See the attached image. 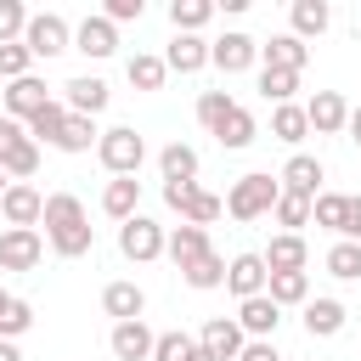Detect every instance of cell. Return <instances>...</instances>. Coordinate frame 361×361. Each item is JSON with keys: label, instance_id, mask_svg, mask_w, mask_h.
<instances>
[{"label": "cell", "instance_id": "cell-40", "mask_svg": "<svg viewBox=\"0 0 361 361\" xmlns=\"http://www.w3.org/2000/svg\"><path fill=\"white\" fill-rule=\"evenodd\" d=\"M271 214H276V226H288V231H299V226H310V197H299V192H282Z\"/></svg>", "mask_w": 361, "mask_h": 361}, {"label": "cell", "instance_id": "cell-11", "mask_svg": "<svg viewBox=\"0 0 361 361\" xmlns=\"http://www.w3.org/2000/svg\"><path fill=\"white\" fill-rule=\"evenodd\" d=\"M282 192H299V197H322V180H327V169H322V158H310V152H293L288 164H282Z\"/></svg>", "mask_w": 361, "mask_h": 361}, {"label": "cell", "instance_id": "cell-9", "mask_svg": "<svg viewBox=\"0 0 361 361\" xmlns=\"http://www.w3.org/2000/svg\"><path fill=\"white\" fill-rule=\"evenodd\" d=\"M45 254L39 231H23V226H6L0 231V271H34Z\"/></svg>", "mask_w": 361, "mask_h": 361}, {"label": "cell", "instance_id": "cell-16", "mask_svg": "<svg viewBox=\"0 0 361 361\" xmlns=\"http://www.w3.org/2000/svg\"><path fill=\"white\" fill-rule=\"evenodd\" d=\"M276 322H282V305H276L271 293H254V299H243V305H237V327H243L248 338H271V333H276Z\"/></svg>", "mask_w": 361, "mask_h": 361}, {"label": "cell", "instance_id": "cell-48", "mask_svg": "<svg viewBox=\"0 0 361 361\" xmlns=\"http://www.w3.org/2000/svg\"><path fill=\"white\" fill-rule=\"evenodd\" d=\"M237 361H282V355H276V344H271V338H248Z\"/></svg>", "mask_w": 361, "mask_h": 361}, {"label": "cell", "instance_id": "cell-39", "mask_svg": "<svg viewBox=\"0 0 361 361\" xmlns=\"http://www.w3.org/2000/svg\"><path fill=\"white\" fill-rule=\"evenodd\" d=\"M327 271H333L338 282H355V276H361V243H344V237H338V243L327 248Z\"/></svg>", "mask_w": 361, "mask_h": 361}, {"label": "cell", "instance_id": "cell-33", "mask_svg": "<svg viewBox=\"0 0 361 361\" xmlns=\"http://www.w3.org/2000/svg\"><path fill=\"white\" fill-rule=\"evenodd\" d=\"M158 169H164V180H197V152L186 141H169L158 152Z\"/></svg>", "mask_w": 361, "mask_h": 361}, {"label": "cell", "instance_id": "cell-15", "mask_svg": "<svg viewBox=\"0 0 361 361\" xmlns=\"http://www.w3.org/2000/svg\"><path fill=\"white\" fill-rule=\"evenodd\" d=\"M62 90H68V96H62V102H68V113H79V118H96V113L107 107V96H113V90H107V79H96V73L68 79Z\"/></svg>", "mask_w": 361, "mask_h": 361}, {"label": "cell", "instance_id": "cell-10", "mask_svg": "<svg viewBox=\"0 0 361 361\" xmlns=\"http://www.w3.org/2000/svg\"><path fill=\"white\" fill-rule=\"evenodd\" d=\"M305 118H310L316 135H338V130H350V102H344L338 90H316V96L305 102Z\"/></svg>", "mask_w": 361, "mask_h": 361}, {"label": "cell", "instance_id": "cell-34", "mask_svg": "<svg viewBox=\"0 0 361 361\" xmlns=\"http://www.w3.org/2000/svg\"><path fill=\"white\" fill-rule=\"evenodd\" d=\"M209 17H214V0H169V23H175V34H197Z\"/></svg>", "mask_w": 361, "mask_h": 361}, {"label": "cell", "instance_id": "cell-20", "mask_svg": "<svg viewBox=\"0 0 361 361\" xmlns=\"http://www.w3.org/2000/svg\"><path fill=\"white\" fill-rule=\"evenodd\" d=\"M164 254L175 259V271H186L192 259H203V254H209V231H203V226H186V220H180V226L169 231V243H164Z\"/></svg>", "mask_w": 361, "mask_h": 361}, {"label": "cell", "instance_id": "cell-38", "mask_svg": "<svg viewBox=\"0 0 361 361\" xmlns=\"http://www.w3.org/2000/svg\"><path fill=\"white\" fill-rule=\"evenodd\" d=\"M180 276H186V288H220V282H226V259L209 248V254H203V259H192Z\"/></svg>", "mask_w": 361, "mask_h": 361}, {"label": "cell", "instance_id": "cell-12", "mask_svg": "<svg viewBox=\"0 0 361 361\" xmlns=\"http://www.w3.org/2000/svg\"><path fill=\"white\" fill-rule=\"evenodd\" d=\"M107 344H113V355H118V361H152V350H158V333H152L147 322H113Z\"/></svg>", "mask_w": 361, "mask_h": 361}, {"label": "cell", "instance_id": "cell-42", "mask_svg": "<svg viewBox=\"0 0 361 361\" xmlns=\"http://www.w3.org/2000/svg\"><path fill=\"white\" fill-rule=\"evenodd\" d=\"M28 34V11H23V0H0V45H17Z\"/></svg>", "mask_w": 361, "mask_h": 361}, {"label": "cell", "instance_id": "cell-1", "mask_svg": "<svg viewBox=\"0 0 361 361\" xmlns=\"http://www.w3.org/2000/svg\"><path fill=\"white\" fill-rule=\"evenodd\" d=\"M45 237H51V248L62 254V259H79V254H90V220H85V203L73 197V192H51L45 197Z\"/></svg>", "mask_w": 361, "mask_h": 361}, {"label": "cell", "instance_id": "cell-49", "mask_svg": "<svg viewBox=\"0 0 361 361\" xmlns=\"http://www.w3.org/2000/svg\"><path fill=\"white\" fill-rule=\"evenodd\" d=\"M23 135H28V130H23L17 118H0V158H6V152H11V147H17Z\"/></svg>", "mask_w": 361, "mask_h": 361}, {"label": "cell", "instance_id": "cell-44", "mask_svg": "<svg viewBox=\"0 0 361 361\" xmlns=\"http://www.w3.org/2000/svg\"><path fill=\"white\" fill-rule=\"evenodd\" d=\"M28 62H34V51L17 39V45H0V79H28Z\"/></svg>", "mask_w": 361, "mask_h": 361}, {"label": "cell", "instance_id": "cell-3", "mask_svg": "<svg viewBox=\"0 0 361 361\" xmlns=\"http://www.w3.org/2000/svg\"><path fill=\"white\" fill-rule=\"evenodd\" d=\"M164 203H169V209H175L186 226H203V231H209V226L226 214V203H220L214 192H203L197 180H164Z\"/></svg>", "mask_w": 361, "mask_h": 361}, {"label": "cell", "instance_id": "cell-43", "mask_svg": "<svg viewBox=\"0 0 361 361\" xmlns=\"http://www.w3.org/2000/svg\"><path fill=\"white\" fill-rule=\"evenodd\" d=\"M231 107H237V102H231L226 90H203V96H197V124H209V130H214Z\"/></svg>", "mask_w": 361, "mask_h": 361}, {"label": "cell", "instance_id": "cell-52", "mask_svg": "<svg viewBox=\"0 0 361 361\" xmlns=\"http://www.w3.org/2000/svg\"><path fill=\"white\" fill-rule=\"evenodd\" d=\"M186 361H214V355H209V350H203V344H197V350H192V355H186Z\"/></svg>", "mask_w": 361, "mask_h": 361}, {"label": "cell", "instance_id": "cell-2", "mask_svg": "<svg viewBox=\"0 0 361 361\" xmlns=\"http://www.w3.org/2000/svg\"><path fill=\"white\" fill-rule=\"evenodd\" d=\"M276 197H282V180L265 175V169H254V175H243V180L226 192V214H231V220H259V214L276 209Z\"/></svg>", "mask_w": 361, "mask_h": 361}, {"label": "cell", "instance_id": "cell-31", "mask_svg": "<svg viewBox=\"0 0 361 361\" xmlns=\"http://www.w3.org/2000/svg\"><path fill=\"white\" fill-rule=\"evenodd\" d=\"M28 327H34V305L0 288V338H23Z\"/></svg>", "mask_w": 361, "mask_h": 361}, {"label": "cell", "instance_id": "cell-6", "mask_svg": "<svg viewBox=\"0 0 361 361\" xmlns=\"http://www.w3.org/2000/svg\"><path fill=\"white\" fill-rule=\"evenodd\" d=\"M23 45L34 51V56H62L68 45H73V28H68V17H56V11H39V17H28V34H23Z\"/></svg>", "mask_w": 361, "mask_h": 361}, {"label": "cell", "instance_id": "cell-30", "mask_svg": "<svg viewBox=\"0 0 361 361\" xmlns=\"http://www.w3.org/2000/svg\"><path fill=\"white\" fill-rule=\"evenodd\" d=\"M271 135H276V141H288V147H299V141L310 135V118H305V107H299V102H282V107L271 113Z\"/></svg>", "mask_w": 361, "mask_h": 361}, {"label": "cell", "instance_id": "cell-5", "mask_svg": "<svg viewBox=\"0 0 361 361\" xmlns=\"http://www.w3.org/2000/svg\"><path fill=\"white\" fill-rule=\"evenodd\" d=\"M164 243H169V237H164V226H158V220H147V214H135V220H124V226H118V254H124V259H135V265L158 259V254H164Z\"/></svg>", "mask_w": 361, "mask_h": 361}, {"label": "cell", "instance_id": "cell-18", "mask_svg": "<svg viewBox=\"0 0 361 361\" xmlns=\"http://www.w3.org/2000/svg\"><path fill=\"white\" fill-rule=\"evenodd\" d=\"M45 102H51V90H45V79H34V73L6 85V118H34Z\"/></svg>", "mask_w": 361, "mask_h": 361}, {"label": "cell", "instance_id": "cell-22", "mask_svg": "<svg viewBox=\"0 0 361 361\" xmlns=\"http://www.w3.org/2000/svg\"><path fill=\"white\" fill-rule=\"evenodd\" d=\"M254 135H259V124H254V113H248L243 102H237V107H231V113H226V118L214 124V141H220L226 152H243V147H248Z\"/></svg>", "mask_w": 361, "mask_h": 361}, {"label": "cell", "instance_id": "cell-21", "mask_svg": "<svg viewBox=\"0 0 361 361\" xmlns=\"http://www.w3.org/2000/svg\"><path fill=\"white\" fill-rule=\"evenodd\" d=\"M102 310H107L113 322H141L147 293H141L135 282H107V288H102Z\"/></svg>", "mask_w": 361, "mask_h": 361}, {"label": "cell", "instance_id": "cell-25", "mask_svg": "<svg viewBox=\"0 0 361 361\" xmlns=\"http://www.w3.org/2000/svg\"><path fill=\"white\" fill-rule=\"evenodd\" d=\"M164 62H169V73H197V68L209 62V45H203L197 34H175L169 51H164Z\"/></svg>", "mask_w": 361, "mask_h": 361}, {"label": "cell", "instance_id": "cell-14", "mask_svg": "<svg viewBox=\"0 0 361 361\" xmlns=\"http://www.w3.org/2000/svg\"><path fill=\"white\" fill-rule=\"evenodd\" d=\"M254 56H259V39H248V34H220L209 45V62L220 73H243V68H254Z\"/></svg>", "mask_w": 361, "mask_h": 361}, {"label": "cell", "instance_id": "cell-36", "mask_svg": "<svg viewBox=\"0 0 361 361\" xmlns=\"http://www.w3.org/2000/svg\"><path fill=\"white\" fill-rule=\"evenodd\" d=\"M293 90H299V73H288V68H259V96L265 102H293Z\"/></svg>", "mask_w": 361, "mask_h": 361}, {"label": "cell", "instance_id": "cell-46", "mask_svg": "<svg viewBox=\"0 0 361 361\" xmlns=\"http://www.w3.org/2000/svg\"><path fill=\"white\" fill-rule=\"evenodd\" d=\"M141 11H147L141 0H107V6H102V17H107L113 28H118V23H141Z\"/></svg>", "mask_w": 361, "mask_h": 361}, {"label": "cell", "instance_id": "cell-24", "mask_svg": "<svg viewBox=\"0 0 361 361\" xmlns=\"http://www.w3.org/2000/svg\"><path fill=\"white\" fill-rule=\"evenodd\" d=\"M305 259H310V248L299 231H276L265 248V271H305Z\"/></svg>", "mask_w": 361, "mask_h": 361}, {"label": "cell", "instance_id": "cell-41", "mask_svg": "<svg viewBox=\"0 0 361 361\" xmlns=\"http://www.w3.org/2000/svg\"><path fill=\"white\" fill-rule=\"evenodd\" d=\"M344 192H322L316 203H310V214H316V226H327V231H344Z\"/></svg>", "mask_w": 361, "mask_h": 361}, {"label": "cell", "instance_id": "cell-37", "mask_svg": "<svg viewBox=\"0 0 361 361\" xmlns=\"http://www.w3.org/2000/svg\"><path fill=\"white\" fill-rule=\"evenodd\" d=\"M90 141H102V130H96V118H79V113H68V124H62V152H90Z\"/></svg>", "mask_w": 361, "mask_h": 361}, {"label": "cell", "instance_id": "cell-32", "mask_svg": "<svg viewBox=\"0 0 361 361\" xmlns=\"http://www.w3.org/2000/svg\"><path fill=\"white\" fill-rule=\"evenodd\" d=\"M62 124H68V102H45V107L28 118V135L45 141V147H56V141H62Z\"/></svg>", "mask_w": 361, "mask_h": 361}, {"label": "cell", "instance_id": "cell-8", "mask_svg": "<svg viewBox=\"0 0 361 361\" xmlns=\"http://www.w3.org/2000/svg\"><path fill=\"white\" fill-rule=\"evenodd\" d=\"M197 344H203L214 361H237V355H243V344H248V333L237 327V316H209V322H203V333H197Z\"/></svg>", "mask_w": 361, "mask_h": 361}, {"label": "cell", "instance_id": "cell-27", "mask_svg": "<svg viewBox=\"0 0 361 361\" xmlns=\"http://www.w3.org/2000/svg\"><path fill=\"white\" fill-rule=\"evenodd\" d=\"M265 293L276 305H310V271H271Z\"/></svg>", "mask_w": 361, "mask_h": 361}, {"label": "cell", "instance_id": "cell-51", "mask_svg": "<svg viewBox=\"0 0 361 361\" xmlns=\"http://www.w3.org/2000/svg\"><path fill=\"white\" fill-rule=\"evenodd\" d=\"M350 135L361 141V107H350Z\"/></svg>", "mask_w": 361, "mask_h": 361}, {"label": "cell", "instance_id": "cell-45", "mask_svg": "<svg viewBox=\"0 0 361 361\" xmlns=\"http://www.w3.org/2000/svg\"><path fill=\"white\" fill-rule=\"evenodd\" d=\"M197 350V338H186V333H158V350H152V361H186Z\"/></svg>", "mask_w": 361, "mask_h": 361}, {"label": "cell", "instance_id": "cell-50", "mask_svg": "<svg viewBox=\"0 0 361 361\" xmlns=\"http://www.w3.org/2000/svg\"><path fill=\"white\" fill-rule=\"evenodd\" d=\"M0 361H23V355H17V344H11V338H0Z\"/></svg>", "mask_w": 361, "mask_h": 361}, {"label": "cell", "instance_id": "cell-53", "mask_svg": "<svg viewBox=\"0 0 361 361\" xmlns=\"http://www.w3.org/2000/svg\"><path fill=\"white\" fill-rule=\"evenodd\" d=\"M6 186H11V175H6V169H0V197H6Z\"/></svg>", "mask_w": 361, "mask_h": 361}, {"label": "cell", "instance_id": "cell-23", "mask_svg": "<svg viewBox=\"0 0 361 361\" xmlns=\"http://www.w3.org/2000/svg\"><path fill=\"white\" fill-rule=\"evenodd\" d=\"M135 203H141V180H135V175H113L107 192H102V209L124 226V220H135Z\"/></svg>", "mask_w": 361, "mask_h": 361}, {"label": "cell", "instance_id": "cell-26", "mask_svg": "<svg viewBox=\"0 0 361 361\" xmlns=\"http://www.w3.org/2000/svg\"><path fill=\"white\" fill-rule=\"evenodd\" d=\"M305 333H310V338L344 333V305H338V299H310V305H305Z\"/></svg>", "mask_w": 361, "mask_h": 361}, {"label": "cell", "instance_id": "cell-13", "mask_svg": "<svg viewBox=\"0 0 361 361\" xmlns=\"http://www.w3.org/2000/svg\"><path fill=\"white\" fill-rule=\"evenodd\" d=\"M265 282H271L265 254H237V259L226 265V288L237 293V305H243V299H254V293H265Z\"/></svg>", "mask_w": 361, "mask_h": 361}, {"label": "cell", "instance_id": "cell-35", "mask_svg": "<svg viewBox=\"0 0 361 361\" xmlns=\"http://www.w3.org/2000/svg\"><path fill=\"white\" fill-rule=\"evenodd\" d=\"M0 169H6L11 180H28V175L39 169V141H34V135H23V141H17V147L0 158Z\"/></svg>", "mask_w": 361, "mask_h": 361}, {"label": "cell", "instance_id": "cell-19", "mask_svg": "<svg viewBox=\"0 0 361 361\" xmlns=\"http://www.w3.org/2000/svg\"><path fill=\"white\" fill-rule=\"evenodd\" d=\"M259 56H265V68H288V73H299V68L310 62V45H305L299 34H271V39L259 45Z\"/></svg>", "mask_w": 361, "mask_h": 361}, {"label": "cell", "instance_id": "cell-4", "mask_svg": "<svg viewBox=\"0 0 361 361\" xmlns=\"http://www.w3.org/2000/svg\"><path fill=\"white\" fill-rule=\"evenodd\" d=\"M96 158H102V169H107V175H135V169H141V158H147V141H141L130 124H113V130H102Z\"/></svg>", "mask_w": 361, "mask_h": 361}, {"label": "cell", "instance_id": "cell-47", "mask_svg": "<svg viewBox=\"0 0 361 361\" xmlns=\"http://www.w3.org/2000/svg\"><path fill=\"white\" fill-rule=\"evenodd\" d=\"M338 237H344V243H361V192L344 203V231H338Z\"/></svg>", "mask_w": 361, "mask_h": 361}, {"label": "cell", "instance_id": "cell-29", "mask_svg": "<svg viewBox=\"0 0 361 361\" xmlns=\"http://www.w3.org/2000/svg\"><path fill=\"white\" fill-rule=\"evenodd\" d=\"M124 79H130L135 90H164V79H169V62L141 51V56H130V62H124Z\"/></svg>", "mask_w": 361, "mask_h": 361}, {"label": "cell", "instance_id": "cell-28", "mask_svg": "<svg viewBox=\"0 0 361 361\" xmlns=\"http://www.w3.org/2000/svg\"><path fill=\"white\" fill-rule=\"evenodd\" d=\"M293 34L299 39H310V34H327V23H333V6L327 0H293Z\"/></svg>", "mask_w": 361, "mask_h": 361}, {"label": "cell", "instance_id": "cell-17", "mask_svg": "<svg viewBox=\"0 0 361 361\" xmlns=\"http://www.w3.org/2000/svg\"><path fill=\"white\" fill-rule=\"evenodd\" d=\"M73 51H85V56H113L118 51V28L107 23V17H85L79 28H73Z\"/></svg>", "mask_w": 361, "mask_h": 361}, {"label": "cell", "instance_id": "cell-7", "mask_svg": "<svg viewBox=\"0 0 361 361\" xmlns=\"http://www.w3.org/2000/svg\"><path fill=\"white\" fill-rule=\"evenodd\" d=\"M0 214H6V226L34 231V226L45 220V197H39L28 180H11V186H6V197H0Z\"/></svg>", "mask_w": 361, "mask_h": 361}]
</instances>
